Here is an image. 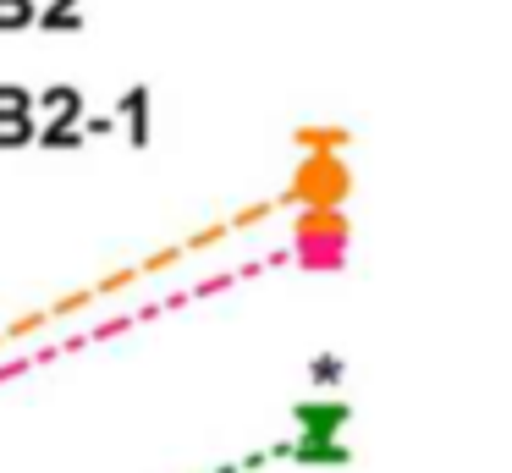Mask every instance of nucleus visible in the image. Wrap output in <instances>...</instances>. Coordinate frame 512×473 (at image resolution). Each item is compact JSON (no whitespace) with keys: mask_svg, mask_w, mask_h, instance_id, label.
Here are the masks:
<instances>
[{"mask_svg":"<svg viewBox=\"0 0 512 473\" xmlns=\"http://www.w3.org/2000/svg\"><path fill=\"white\" fill-rule=\"evenodd\" d=\"M298 424H303V440H336V429L347 424V407H336V402L298 407Z\"/></svg>","mask_w":512,"mask_h":473,"instance_id":"1","label":"nucleus"},{"mask_svg":"<svg viewBox=\"0 0 512 473\" xmlns=\"http://www.w3.org/2000/svg\"><path fill=\"white\" fill-rule=\"evenodd\" d=\"M347 451L336 446V440H303L298 446V462H342Z\"/></svg>","mask_w":512,"mask_h":473,"instance_id":"2","label":"nucleus"}]
</instances>
